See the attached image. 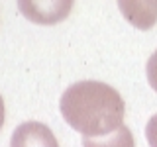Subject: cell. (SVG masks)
<instances>
[{
  "instance_id": "cell-2",
  "label": "cell",
  "mask_w": 157,
  "mask_h": 147,
  "mask_svg": "<svg viewBox=\"0 0 157 147\" xmlns=\"http://www.w3.org/2000/svg\"><path fill=\"white\" fill-rule=\"evenodd\" d=\"M18 8L36 24H57L71 12V0H20Z\"/></svg>"
},
{
  "instance_id": "cell-5",
  "label": "cell",
  "mask_w": 157,
  "mask_h": 147,
  "mask_svg": "<svg viewBox=\"0 0 157 147\" xmlns=\"http://www.w3.org/2000/svg\"><path fill=\"white\" fill-rule=\"evenodd\" d=\"M82 147H136L130 127L122 126L106 137H82Z\"/></svg>"
},
{
  "instance_id": "cell-7",
  "label": "cell",
  "mask_w": 157,
  "mask_h": 147,
  "mask_svg": "<svg viewBox=\"0 0 157 147\" xmlns=\"http://www.w3.org/2000/svg\"><path fill=\"white\" fill-rule=\"evenodd\" d=\"M145 137L149 141V147H157V114L149 118L145 126Z\"/></svg>"
},
{
  "instance_id": "cell-8",
  "label": "cell",
  "mask_w": 157,
  "mask_h": 147,
  "mask_svg": "<svg viewBox=\"0 0 157 147\" xmlns=\"http://www.w3.org/2000/svg\"><path fill=\"white\" fill-rule=\"evenodd\" d=\"M4 118H6V110H4V100H2V96H0V130H2V126H4Z\"/></svg>"
},
{
  "instance_id": "cell-1",
  "label": "cell",
  "mask_w": 157,
  "mask_h": 147,
  "mask_svg": "<svg viewBox=\"0 0 157 147\" xmlns=\"http://www.w3.org/2000/svg\"><path fill=\"white\" fill-rule=\"evenodd\" d=\"M59 110L82 137H102L124 126L126 104L122 94L106 82L78 81L63 92Z\"/></svg>"
},
{
  "instance_id": "cell-3",
  "label": "cell",
  "mask_w": 157,
  "mask_h": 147,
  "mask_svg": "<svg viewBox=\"0 0 157 147\" xmlns=\"http://www.w3.org/2000/svg\"><path fill=\"white\" fill-rule=\"evenodd\" d=\"M10 147H59V141L45 124L24 122L14 130Z\"/></svg>"
},
{
  "instance_id": "cell-6",
  "label": "cell",
  "mask_w": 157,
  "mask_h": 147,
  "mask_svg": "<svg viewBox=\"0 0 157 147\" xmlns=\"http://www.w3.org/2000/svg\"><path fill=\"white\" fill-rule=\"evenodd\" d=\"M145 73H147V81H149V86L157 92V51H153V53H151V57L147 59Z\"/></svg>"
},
{
  "instance_id": "cell-4",
  "label": "cell",
  "mask_w": 157,
  "mask_h": 147,
  "mask_svg": "<svg viewBox=\"0 0 157 147\" xmlns=\"http://www.w3.org/2000/svg\"><path fill=\"white\" fill-rule=\"evenodd\" d=\"M118 8L136 28L147 29L157 22V4L155 2H124L120 0Z\"/></svg>"
}]
</instances>
